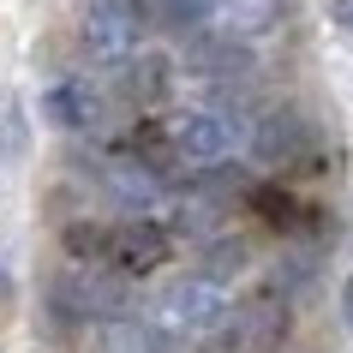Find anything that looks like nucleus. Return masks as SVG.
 I'll return each instance as SVG.
<instances>
[{"mask_svg": "<svg viewBox=\"0 0 353 353\" xmlns=\"http://www.w3.org/2000/svg\"><path fill=\"white\" fill-rule=\"evenodd\" d=\"M240 144H245V120L234 108H192V114H174V126H168V150L198 168L228 162Z\"/></svg>", "mask_w": 353, "mask_h": 353, "instance_id": "f257e3e1", "label": "nucleus"}, {"mask_svg": "<svg viewBox=\"0 0 353 353\" xmlns=\"http://www.w3.org/2000/svg\"><path fill=\"white\" fill-rule=\"evenodd\" d=\"M156 317L174 335H210V330H222L228 317H234V305H228L222 281L186 276V281H168V294L156 299Z\"/></svg>", "mask_w": 353, "mask_h": 353, "instance_id": "f03ea898", "label": "nucleus"}, {"mask_svg": "<svg viewBox=\"0 0 353 353\" xmlns=\"http://www.w3.org/2000/svg\"><path fill=\"white\" fill-rule=\"evenodd\" d=\"M138 37H144V12L138 0H90L84 6V48L102 66H126L138 54Z\"/></svg>", "mask_w": 353, "mask_h": 353, "instance_id": "7ed1b4c3", "label": "nucleus"}, {"mask_svg": "<svg viewBox=\"0 0 353 353\" xmlns=\"http://www.w3.org/2000/svg\"><path fill=\"white\" fill-rule=\"evenodd\" d=\"M54 299L72 317H120L126 312V276L114 263H72V276L54 288Z\"/></svg>", "mask_w": 353, "mask_h": 353, "instance_id": "20e7f679", "label": "nucleus"}, {"mask_svg": "<svg viewBox=\"0 0 353 353\" xmlns=\"http://www.w3.org/2000/svg\"><path fill=\"white\" fill-rule=\"evenodd\" d=\"M102 263H114L120 276H150L156 263H168V228L150 222V216H132V222L108 228V240H102Z\"/></svg>", "mask_w": 353, "mask_h": 353, "instance_id": "39448f33", "label": "nucleus"}, {"mask_svg": "<svg viewBox=\"0 0 353 353\" xmlns=\"http://www.w3.org/2000/svg\"><path fill=\"white\" fill-rule=\"evenodd\" d=\"M102 180H108V192L126 210H156L162 204V180H156V168H150L144 156H114V162L102 168Z\"/></svg>", "mask_w": 353, "mask_h": 353, "instance_id": "423d86ee", "label": "nucleus"}, {"mask_svg": "<svg viewBox=\"0 0 353 353\" xmlns=\"http://www.w3.org/2000/svg\"><path fill=\"white\" fill-rule=\"evenodd\" d=\"M42 114H48L60 132H90L96 120H102V96H96L84 78H66V84H54V90L42 96Z\"/></svg>", "mask_w": 353, "mask_h": 353, "instance_id": "0eeeda50", "label": "nucleus"}, {"mask_svg": "<svg viewBox=\"0 0 353 353\" xmlns=\"http://www.w3.org/2000/svg\"><path fill=\"white\" fill-rule=\"evenodd\" d=\"M252 144H258L263 162H294L299 150H305V126H299L294 114H263L258 126H252Z\"/></svg>", "mask_w": 353, "mask_h": 353, "instance_id": "6e6552de", "label": "nucleus"}, {"mask_svg": "<svg viewBox=\"0 0 353 353\" xmlns=\"http://www.w3.org/2000/svg\"><path fill=\"white\" fill-rule=\"evenodd\" d=\"M102 353H162V330L138 317H102Z\"/></svg>", "mask_w": 353, "mask_h": 353, "instance_id": "1a4fd4ad", "label": "nucleus"}, {"mask_svg": "<svg viewBox=\"0 0 353 353\" xmlns=\"http://www.w3.org/2000/svg\"><path fill=\"white\" fill-rule=\"evenodd\" d=\"M252 210H258V216H263L270 228H281V234L305 228V216H312V210H305V204H294V198H288L281 186H258V192H252Z\"/></svg>", "mask_w": 353, "mask_h": 353, "instance_id": "9d476101", "label": "nucleus"}, {"mask_svg": "<svg viewBox=\"0 0 353 353\" xmlns=\"http://www.w3.org/2000/svg\"><path fill=\"white\" fill-rule=\"evenodd\" d=\"M132 72H126V90L138 96V102H162L168 96V60L162 54H138V60H126Z\"/></svg>", "mask_w": 353, "mask_h": 353, "instance_id": "9b49d317", "label": "nucleus"}, {"mask_svg": "<svg viewBox=\"0 0 353 353\" xmlns=\"http://www.w3.org/2000/svg\"><path fill=\"white\" fill-rule=\"evenodd\" d=\"M24 156V108L19 96H0V168H12Z\"/></svg>", "mask_w": 353, "mask_h": 353, "instance_id": "f8f14e48", "label": "nucleus"}, {"mask_svg": "<svg viewBox=\"0 0 353 353\" xmlns=\"http://www.w3.org/2000/svg\"><path fill=\"white\" fill-rule=\"evenodd\" d=\"M216 12V0H156V19L174 24V30H192V24H204Z\"/></svg>", "mask_w": 353, "mask_h": 353, "instance_id": "ddd939ff", "label": "nucleus"}, {"mask_svg": "<svg viewBox=\"0 0 353 353\" xmlns=\"http://www.w3.org/2000/svg\"><path fill=\"white\" fill-rule=\"evenodd\" d=\"M240 270H245V245L240 240H222V245L204 252V276L210 281H228V276H240Z\"/></svg>", "mask_w": 353, "mask_h": 353, "instance_id": "4468645a", "label": "nucleus"}, {"mask_svg": "<svg viewBox=\"0 0 353 353\" xmlns=\"http://www.w3.org/2000/svg\"><path fill=\"white\" fill-rule=\"evenodd\" d=\"M12 299V263H6V245H0V305Z\"/></svg>", "mask_w": 353, "mask_h": 353, "instance_id": "2eb2a0df", "label": "nucleus"}, {"mask_svg": "<svg viewBox=\"0 0 353 353\" xmlns=\"http://www.w3.org/2000/svg\"><path fill=\"white\" fill-rule=\"evenodd\" d=\"M335 24H341V30L353 37V0H335Z\"/></svg>", "mask_w": 353, "mask_h": 353, "instance_id": "dca6fc26", "label": "nucleus"}]
</instances>
